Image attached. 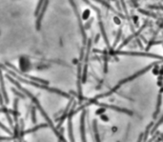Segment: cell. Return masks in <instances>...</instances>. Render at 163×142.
I'll return each instance as SVG.
<instances>
[{
	"label": "cell",
	"instance_id": "1",
	"mask_svg": "<svg viewBox=\"0 0 163 142\" xmlns=\"http://www.w3.org/2000/svg\"><path fill=\"white\" fill-rule=\"evenodd\" d=\"M6 76H7V78H8V79L10 80V81L13 83V84H14V85H15V86L17 87V88H18V89H19V90L21 91V92H23V93H24L25 94H26L27 96H29V97L31 98V99L32 100V102H34V103L35 104V107L38 109V110H39V112H41L42 116H43V117H44V118L46 119L47 123H48V124H49V126H50L51 128H52V130L53 131V133L56 134V136H57V137L59 138V140H61V141H65V139H64V138H63V136H61V134H60L58 133V131H57V129L56 128V127H54L53 123L52 122V120L50 119V117H49V116H48V115H47V112H45L44 110H43V108L41 107V105H40V103H39V101H38V99H37V98H36V97H34V96H32V93H31L30 92H29L28 90L24 89L23 87L21 86V85L19 84V83L17 82V80H14V79H13V77H11L10 75H6Z\"/></svg>",
	"mask_w": 163,
	"mask_h": 142
},
{
	"label": "cell",
	"instance_id": "7",
	"mask_svg": "<svg viewBox=\"0 0 163 142\" xmlns=\"http://www.w3.org/2000/svg\"><path fill=\"white\" fill-rule=\"evenodd\" d=\"M0 86H1V92H2V96H3V98H4L5 103L8 104L9 103V97H8V94H7L6 90H5L4 79H3V75H2L1 69H0Z\"/></svg>",
	"mask_w": 163,
	"mask_h": 142
},
{
	"label": "cell",
	"instance_id": "12",
	"mask_svg": "<svg viewBox=\"0 0 163 142\" xmlns=\"http://www.w3.org/2000/svg\"><path fill=\"white\" fill-rule=\"evenodd\" d=\"M95 1H96V2H99L100 3V4H102V5H104V6H106L107 7V8H109V9H110V10H112V11H113V12L114 13H117V11H115L113 8H112V7L110 6V5H109L108 4V3L107 2H105L104 1V0H95Z\"/></svg>",
	"mask_w": 163,
	"mask_h": 142
},
{
	"label": "cell",
	"instance_id": "17",
	"mask_svg": "<svg viewBox=\"0 0 163 142\" xmlns=\"http://www.w3.org/2000/svg\"><path fill=\"white\" fill-rule=\"evenodd\" d=\"M152 126H153V123H151V124L147 127L146 132H145V134H144V140H146V139H147V134H148V133H149V130H150V128H151Z\"/></svg>",
	"mask_w": 163,
	"mask_h": 142
},
{
	"label": "cell",
	"instance_id": "19",
	"mask_svg": "<svg viewBox=\"0 0 163 142\" xmlns=\"http://www.w3.org/2000/svg\"><path fill=\"white\" fill-rule=\"evenodd\" d=\"M120 35H121V30H119L118 34H117V38H115V43H114V47H115V45H117V43L118 42V40H119V37H120Z\"/></svg>",
	"mask_w": 163,
	"mask_h": 142
},
{
	"label": "cell",
	"instance_id": "6",
	"mask_svg": "<svg viewBox=\"0 0 163 142\" xmlns=\"http://www.w3.org/2000/svg\"><path fill=\"white\" fill-rule=\"evenodd\" d=\"M70 2H71V4H72V8H74V11L75 14H77V18H78V22H79V26H80L81 34H82V35H83V43H84V44H86V42H87V36H86L85 31H84V28H83V25H82V21H81L80 14H79V13H78L77 8V5L74 4V0H70Z\"/></svg>",
	"mask_w": 163,
	"mask_h": 142
},
{
	"label": "cell",
	"instance_id": "11",
	"mask_svg": "<svg viewBox=\"0 0 163 142\" xmlns=\"http://www.w3.org/2000/svg\"><path fill=\"white\" fill-rule=\"evenodd\" d=\"M161 98H162V96L161 94H159L158 96V100H157V111H155V115H154V117H157V114L159 112V110H160V105H161Z\"/></svg>",
	"mask_w": 163,
	"mask_h": 142
},
{
	"label": "cell",
	"instance_id": "5",
	"mask_svg": "<svg viewBox=\"0 0 163 142\" xmlns=\"http://www.w3.org/2000/svg\"><path fill=\"white\" fill-rule=\"evenodd\" d=\"M91 103L96 104V105H98V106H100V107H106V108H109V109H112V110L118 111V112H125V114H128L130 115H133V112L129 111V110H126V109H121V108L117 107V106H113V105H108V104H104V103H98V102H96V99L95 100H91Z\"/></svg>",
	"mask_w": 163,
	"mask_h": 142
},
{
	"label": "cell",
	"instance_id": "21",
	"mask_svg": "<svg viewBox=\"0 0 163 142\" xmlns=\"http://www.w3.org/2000/svg\"><path fill=\"white\" fill-rule=\"evenodd\" d=\"M98 38H99V34H97V35H96V41H95L96 43L97 41H98Z\"/></svg>",
	"mask_w": 163,
	"mask_h": 142
},
{
	"label": "cell",
	"instance_id": "8",
	"mask_svg": "<svg viewBox=\"0 0 163 142\" xmlns=\"http://www.w3.org/2000/svg\"><path fill=\"white\" fill-rule=\"evenodd\" d=\"M74 108L72 109L70 114L68 115V129H69V137L71 141H74V136H72V116L74 115Z\"/></svg>",
	"mask_w": 163,
	"mask_h": 142
},
{
	"label": "cell",
	"instance_id": "16",
	"mask_svg": "<svg viewBox=\"0 0 163 142\" xmlns=\"http://www.w3.org/2000/svg\"><path fill=\"white\" fill-rule=\"evenodd\" d=\"M162 122H163V115H162V117H161L160 119H159V121H158V122L157 123V124H155V127H154V129H153V131H152V133H154V132H155V129H157V127H158L159 125H160V124H162Z\"/></svg>",
	"mask_w": 163,
	"mask_h": 142
},
{
	"label": "cell",
	"instance_id": "9",
	"mask_svg": "<svg viewBox=\"0 0 163 142\" xmlns=\"http://www.w3.org/2000/svg\"><path fill=\"white\" fill-rule=\"evenodd\" d=\"M85 115L86 111H83L80 118V131H81V139L82 141H86L85 138Z\"/></svg>",
	"mask_w": 163,
	"mask_h": 142
},
{
	"label": "cell",
	"instance_id": "15",
	"mask_svg": "<svg viewBox=\"0 0 163 142\" xmlns=\"http://www.w3.org/2000/svg\"><path fill=\"white\" fill-rule=\"evenodd\" d=\"M32 120L34 123H36V118H35V107H32Z\"/></svg>",
	"mask_w": 163,
	"mask_h": 142
},
{
	"label": "cell",
	"instance_id": "14",
	"mask_svg": "<svg viewBox=\"0 0 163 142\" xmlns=\"http://www.w3.org/2000/svg\"><path fill=\"white\" fill-rule=\"evenodd\" d=\"M93 131H95L96 133V141H99V138H98V133H97V124H96V120H93Z\"/></svg>",
	"mask_w": 163,
	"mask_h": 142
},
{
	"label": "cell",
	"instance_id": "18",
	"mask_svg": "<svg viewBox=\"0 0 163 142\" xmlns=\"http://www.w3.org/2000/svg\"><path fill=\"white\" fill-rule=\"evenodd\" d=\"M0 128H1V129H3V131H5V132H7V133H8V134H12V132H11V131H10V130H9L8 128H7V127H5L4 125H3L1 122H0Z\"/></svg>",
	"mask_w": 163,
	"mask_h": 142
},
{
	"label": "cell",
	"instance_id": "4",
	"mask_svg": "<svg viewBox=\"0 0 163 142\" xmlns=\"http://www.w3.org/2000/svg\"><path fill=\"white\" fill-rule=\"evenodd\" d=\"M48 4H49V0H45L42 7H41V9H40V12H39L38 15H37V20H36V30L37 31L40 30V28H41V21L43 19V15H44V13L46 12Z\"/></svg>",
	"mask_w": 163,
	"mask_h": 142
},
{
	"label": "cell",
	"instance_id": "13",
	"mask_svg": "<svg viewBox=\"0 0 163 142\" xmlns=\"http://www.w3.org/2000/svg\"><path fill=\"white\" fill-rule=\"evenodd\" d=\"M12 92L15 94V96H19V97H21V98H23V99H25V98H26V96H24V94L22 93H20V92H18V91L16 90V89H14V88H12Z\"/></svg>",
	"mask_w": 163,
	"mask_h": 142
},
{
	"label": "cell",
	"instance_id": "10",
	"mask_svg": "<svg viewBox=\"0 0 163 142\" xmlns=\"http://www.w3.org/2000/svg\"><path fill=\"white\" fill-rule=\"evenodd\" d=\"M49 124L48 123H44V124H39L37 126H35L34 127V128H32L30 130H27V131H25V134H30V133H34V132H36L37 130L39 129H41V128H45V127H48Z\"/></svg>",
	"mask_w": 163,
	"mask_h": 142
},
{
	"label": "cell",
	"instance_id": "20",
	"mask_svg": "<svg viewBox=\"0 0 163 142\" xmlns=\"http://www.w3.org/2000/svg\"><path fill=\"white\" fill-rule=\"evenodd\" d=\"M17 104H18V98H14V102H13V110L17 111Z\"/></svg>",
	"mask_w": 163,
	"mask_h": 142
},
{
	"label": "cell",
	"instance_id": "22",
	"mask_svg": "<svg viewBox=\"0 0 163 142\" xmlns=\"http://www.w3.org/2000/svg\"><path fill=\"white\" fill-rule=\"evenodd\" d=\"M161 92H163V89H162V90H161Z\"/></svg>",
	"mask_w": 163,
	"mask_h": 142
},
{
	"label": "cell",
	"instance_id": "2",
	"mask_svg": "<svg viewBox=\"0 0 163 142\" xmlns=\"http://www.w3.org/2000/svg\"><path fill=\"white\" fill-rule=\"evenodd\" d=\"M0 68L4 69L5 71L9 72H10V75H12L13 76V78L17 79L18 81H20V82H22V83H26V84H28V85L34 86V87H36V88H39V89L45 90V91H47V92L53 93H57V94H59V96H64V97L71 98V96H69L68 93H64V92H62V91H60V90H58V89H56V88H51V87L47 86L46 84H42V83H39V82L34 81V80H28V79H25V78L20 77L19 75H16V74H14V72H13V71H11L10 69H8L7 67H5L4 65H0Z\"/></svg>",
	"mask_w": 163,
	"mask_h": 142
},
{
	"label": "cell",
	"instance_id": "3",
	"mask_svg": "<svg viewBox=\"0 0 163 142\" xmlns=\"http://www.w3.org/2000/svg\"><path fill=\"white\" fill-rule=\"evenodd\" d=\"M115 54H123V56H149V57H155L157 58V59L163 60V57L160 56H157V54L155 53H131V52H121V51H117Z\"/></svg>",
	"mask_w": 163,
	"mask_h": 142
}]
</instances>
